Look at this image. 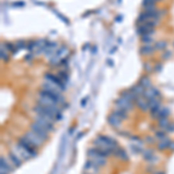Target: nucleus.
I'll return each instance as SVG.
<instances>
[{
    "instance_id": "nucleus-28",
    "label": "nucleus",
    "mask_w": 174,
    "mask_h": 174,
    "mask_svg": "<svg viewBox=\"0 0 174 174\" xmlns=\"http://www.w3.org/2000/svg\"><path fill=\"white\" fill-rule=\"evenodd\" d=\"M57 76L59 77V79L66 85V83H67V80H69V76H67V73H66L65 71H59Z\"/></svg>"
},
{
    "instance_id": "nucleus-19",
    "label": "nucleus",
    "mask_w": 174,
    "mask_h": 174,
    "mask_svg": "<svg viewBox=\"0 0 174 174\" xmlns=\"http://www.w3.org/2000/svg\"><path fill=\"white\" fill-rule=\"evenodd\" d=\"M0 56H1V60H4V62H8V59H10V51H8L7 48L5 46V43H1Z\"/></svg>"
},
{
    "instance_id": "nucleus-14",
    "label": "nucleus",
    "mask_w": 174,
    "mask_h": 174,
    "mask_svg": "<svg viewBox=\"0 0 174 174\" xmlns=\"http://www.w3.org/2000/svg\"><path fill=\"white\" fill-rule=\"evenodd\" d=\"M8 159L11 160L12 165H13L14 167H20V166H21L22 159H21V158H19V157H18L15 153L13 152V151L8 153Z\"/></svg>"
},
{
    "instance_id": "nucleus-12",
    "label": "nucleus",
    "mask_w": 174,
    "mask_h": 174,
    "mask_svg": "<svg viewBox=\"0 0 174 174\" xmlns=\"http://www.w3.org/2000/svg\"><path fill=\"white\" fill-rule=\"evenodd\" d=\"M143 158H144L146 161H149L150 164H154L157 161V158H156V156H154V152H153L152 150H150V149L143 150Z\"/></svg>"
},
{
    "instance_id": "nucleus-20",
    "label": "nucleus",
    "mask_w": 174,
    "mask_h": 174,
    "mask_svg": "<svg viewBox=\"0 0 174 174\" xmlns=\"http://www.w3.org/2000/svg\"><path fill=\"white\" fill-rule=\"evenodd\" d=\"M170 120L168 117H161V119H158V127L163 130H167V128L170 127Z\"/></svg>"
},
{
    "instance_id": "nucleus-37",
    "label": "nucleus",
    "mask_w": 174,
    "mask_h": 174,
    "mask_svg": "<svg viewBox=\"0 0 174 174\" xmlns=\"http://www.w3.org/2000/svg\"><path fill=\"white\" fill-rule=\"evenodd\" d=\"M168 149H171L172 151H174V142H171V144H170V147Z\"/></svg>"
},
{
    "instance_id": "nucleus-36",
    "label": "nucleus",
    "mask_w": 174,
    "mask_h": 174,
    "mask_svg": "<svg viewBox=\"0 0 174 174\" xmlns=\"http://www.w3.org/2000/svg\"><path fill=\"white\" fill-rule=\"evenodd\" d=\"M170 56H172V52H171V51H167V50H165V58H168Z\"/></svg>"
},
{
    "instance_id": "nucleus-29",
    "label": "nucleus",
    "mask_w": 174,
    "mask_h": 174,
    "mask_svg": "<svg viewBox=\"0 0 174 174\" xmlns=\"http://www.w3.org/2000/svg\"><path fill=\"white\" fill-rule=\"evenodd\" d=\"M154 137H157V138H159V139H164V138H166L167 137V135H166V130H158L154 132Z\"/></svg>"
},
{
    "instance_id": "nucleus-23",
    "label": "nucleus",
    "mask_w": 174,
    "mask_h": 174,
    "mask_svg": "<svg viewBox=\"0 0 174 174\" xmlns=\"http://www.w3.org/2000/svg\"><path fill=\"white\" fill-rule=\"evenodd\" d=\"M0 165H1V174H7L8 172H10L11 167H10V165H8V163H7V160H6L4 157H1Z\"/></svg>"
},
{
    "instance_id": "nucleus-18",
    "label": "nucleus",
    "mask_w": 174,
    "mask_h": 174,
    "mask_svg": "<svg viewBox=\"0 0 174 174\" xmlns=\"http://www.w3.org/2000/svg\"><path fill=\"white\" fill-rule=\"evenodd\" d=\"M114 156L117 157V158L121 159V160H127V159H128V154H127V152H125V150L121 149L120 146L114 151Z\"/></svg>"
},
{
    "instance_id": "nucleus-10",
    "label": "nucleus",
    "mask_w": 174,
    "mask_h": 174,
    "mask_svg": "<svg viewBox=\"0 0 174 174\" xmlns=\"http://www.w3.org/2000/svg\"><path fill=\"white\" fill-rule=\"evenodd\" d=\"M143 97L146 99V100H150V99H152V98H159V97H160V93H159V91H158L156 87L151 86L145 89Z\"/></svg>"
},
{
    "instance_id": "nucleus-13",
    "label": "nucleus",
    "mask_w": 174,
    "mask_h": 174,
    "mask_svg": "<svg viewBox=\"0 0 174 174\" xmlns=\"http://www.w3.org/2000/svg\"><path fill=\"white\" fill-rule=\"evenodd\" d=\"M136 105H137V107L141 109V110H144V111L150 110L149 101L144 98V97H139V98L137 99V100H136Z\"/></svg>"
},
{
    "instance_id": "nucleus-2",
    "label": "nucleus",
    "mask_w": 174,
    "mask_h": 174,
    "mask_svg": "<svg viewBox=\"0 0 174 174\" xmlns=\"http://www.w3.org/2000/svg\"><path fill=\"white\" fill-rule=\"evenodd\" d=\"M13 152L15 153L19 158H21L22 160H28V159L35 157L33 153L29 152L24 146H22L20 143H16V144L13 146Z\"/></svg>"
},
{
    "instance_id": "nucleus-41",
    "label": "nucleus",
    "mask_w": 174,
    "mask_h": 174,
    "mask_svg": "<svg viewBox=\"0 0 174 174\" xmlns=\"http://www.w3.org/2000/svg\"><path fill=\"white\" fill-rule=\"evenodd\" d=\"M160 67H161V65H157L156 66V71H160Z\"/></svg>"
},
{
    "instance_id": "nucleus-39",
    "label": "nucleus",
    "mask_w": 174,
    "mask_h": 174,
    "mask_svg": "<svg viewBox=\"0 0 174 174\" xmlns=\"http://www.w3.org/2000/svg\"><path fill=\"white\" fill-rule=\"evenodd\" d=\"M152 174H165V173H164L163 171H154Z\"/></svg>"
},
{
    "instance_id": "nucleus-6",
    "label": "nucleus",
    "mask_w": 174,
    "mask_h": 174,
    "mask_svg": "<svg viewBox=\"0 0 174 174\" xmlns=\"http://www.w3.org/2000/svg\"><path fill=\"white\" fill-rule=\"evenodd\" d=\"M137 34L144 36V35H154V27H152L150 23H137Z\"/></svg>"
},
{
    "instance_id": "nucleus-22",
    "label": "nucleus",
    "mask_w": 174,
    "mask_h": 174,
    "mask_svg": "<svg viewBox=\"0 0 174 174\" xmlns=\"http://www.w3.org/2000/svg\"><path fill=\"white\" fill-rule=\"evenodd\" d=\"M131 91L137 95V97H141V95H143L144 94V92H145V87L144 86H142L141 84H138V85H136V86H133V87H131L130 88Z\"/></svg>"
},
{
    "instance_id": "nucleus-35",
    "label": "nucleus",
    "mask_w": 174,
    "mask_h": 174,
    "mask_svg": "<svg viewBox=\"0 0 174 174\" xmlns=\"http://www.w3.org/2000/svg\"><path fill=\"white\" fill-rule=\"evenodd\" d=\"M166 131H172V132H174V123H173V124L171 123V124H170V127L167 128V130H166Z\"/></svg>"
},
{
    "instance_id": "nucleus-8",
    "label": "nucleus",
    "mask_w": 174,
    "mask_h": 174,
    "mask_svg": "<svg viewBox=\"0 0 174 174\" xmlns=\"http://www.w3.org/2000/svg\"><path fill=\"white\" fill-rule=\"evenodd\" d=\"M84 173L87 174H100V166L97 164L92 163L91 160H88L85 165H84Z\"/></svg>"
},
{
    "instance_id": "nucleus-7",
    "label": "nucleus",
    "mask_w": 174,
    "mask_h": 174,
    "mask_svg": "<svg viewBox=\"0 0 174 174\" xmlns=\"http://www.w3.org/2000/svg\"><path fill=\"white\" fill-rule=\"evenodd\" d=\"M34 120H35V122H36L37 124H40L41 127L45 128L48 131H51L54 129V121L49 120V119H45V117L40 116V115H35Z\"/></svg>"
},
{
    "instance_id": "nucleus-38",
    "label": "nucleus",
    "mask_w": 174,
    "mask_h": 174,
    "mask_svg": "<svg viewBox=\"0 0 174 174\" xmlns=\"http://www.w3.org/2000/svg\"><path fill=\"white\" fill-rule=\"evenodd\" d=\"M146 142H149V143H153V137H146Z\"/></svg>"
},
{
    "instance_id": "nucleus-17",
    "label": "nucleus",
    "mask_w": 174,
    "mask_h": 174,
    "mask_svg": "<svg viewBox=\"0 0 174 174\" xmlns=\"http://www.w3.org/2000/svg\"><path fill=\"white\" fill-rule=\"evenodd\" d=\"M114 113L120 117L121 120H125V119L128 117V111H127L125 109L121 108V107H117V106H115Z\"/></svg>"
},
{
    "instance_id": "nucleus-30",
    "label": "nucleus",
    "mask_w": 174,
    "mask_h": 174,
    "mask_svg": "<svg viewBox=\"0 0 174 174\" xmlns=\"http://www.w3.org/2000/svg\"><path fill=\"white\" fill-rule=\"evenodd\" d=\"M166 46H167V43H166L165 41H159L158 43L156 44V49H158V50H163V51H165Z\"/></svg>"
},
{
    "instance_id": "nucleus-1",
    "label": "nucleus",
    "mask_w": 174,
    "mask_h": 174,
    "mask_svg": "<svg viewBox=\"0 0 174 174\" xmlns=\"http://www.w3.org/2000/svg\"><path fill=\"white\" fill-rule=\"evenodd\" d=\"M87 156H88V159L92 161V163L97 164L98 166H105L107 164V157L99 150L98 147H92L87 151Z\"/></svg>"
},
{
    "instance_id": "nucleus-26",
    "label": "nucleus",
    "mask_w": 174,
    "mask_h": 174,
    "mask_svg": "<svg viewBox=\"0 0 174 174\" xmlns=\"http://www.w3.org/2000/svg\"><path fill=\"white\" fill-rule=\"evenodd\" d=\"M5 46L7 48V50H8L11 54H16V52L19 51L14 43H5Z\"/></svg>"
},
{
    "instance_id": "nucleus-9",
    "label": "nucleus",
    "mask_w": 174,
    "mask_h": 174,
    "mask_svg": "<svg viewBox=\"0 0 174 174\" xmlns=\"http://www.w3.org/2000/svg\"><path fill=\"white\" fill-rule=\"evenodd\" d=\"M115 106L121 107V108L125 109L127 111H129V110H131V109L133 108V102H131L129 100H127V99L121 97V98H119L115 101Z\"/></svg>"
},
{
    "instance_id": "nucleus-33",
    "label": "nucleus",
    "mask_w": 174,
    "mask_h": 174,
    "mask_svg": "<svg viewBox=\"0 0 174 174\" xmlns=\"http://www.w3.org/2000/svg\"><path fill=\"white\" fill-rule=\"evenodd\" d=\"M55 14H56V15H57L59 19H62V20L65 22V23H67V20H66V19L64 18V16H63V15H62V14H59V13H57V12H55Z\"/></svg>"
},
{
    "instance_id": "nucleus-21",
    "label": "nucleus",
    "mask_w": 174,
    "mask_h": 174,
    "mask_svg": "<svg viewBox=\"0 0 174 174\" xmlns=\"http://www.w3.org/2000/svg\"><path fill=\"white\" fill-rule=\"evenodd\" d=\"M170 144H171V141L166 137V138H164V139H160L159 143H157V147H158L159 150H166V149L170 147Z\"/></svg>"
},
{
    "instance_id": "nucleus-15",
    "label": "nucleus",
    "mask_w": 174,
    "mask_h": 174,
    "mask_svg": "<svg viewBox=\"0 0 174 174\" xmlns=\"http://www.w3.org/2000/svg\"><path fill=\"white\" fill-rule=\"evenodd\" d=\"M121 97L124 99H127V100H129V101H131V102H133V101H136L137 99L139 98V97H137L131 89H129V91H123L122 92V94H121Z\"/></svg>"
},
{
    "instance_id": "nucleus-16",
    "label": "nucleus",
    "mask_w": 174,
    "mask_h": 174,
    "mask_svg": "<svg viewBox=\"0 0 174 174\" xmlns=\"http://www.w3.org/2000/svg\"><path fill=\"white\" fill-rule=\"evenodd\" d=\"M156 50V46L153 44H143L141 46V54L151 55Z\"/></svg>"
},
{
    "instance_id": "nucleus-11",
    "label": "nucleus",
    "mask_w": 174,
    "mask_h": 174,
    "mask_svg": "<svg viewBox=\"0 0 174 174\" xmlns=\"http://www.w3.org/2000/svg\"><path fill=\"white\" fill-rule=\"evenodd\" d=\"M121 122H122V120H121L120 117L113 111L111 114H109L108 115V123L113 127V128H115V129H117V128H120L121 127Z\"/></svg>"
},
{
    "instance_id": "nucleus-5",
    "label": "nucleus",
    "mask_w": 174,
    "mask_h": 174,
    "mask_svg": "<svg viewBox=\"0 0 174 174\" xmlns=\"http://www.w3.org/2000/svg\"><path fill=\"white\" fill-rule=\"evenodd\" d=\"M24 137L27 138V141L29 142L35 149L40 147V146L44 143L43 139H42L41 137H38V136H37L35 132H33L32 130L28 131V132H26V133H24Z\"/></svg>"
},
{
    "instance_id": "nucleus-32",
    "label": "nucleus",
    "mask_w": 174,
    "mask_h": 174,
    "mask_svg": "<svg viewBox=\"0 0 174 174\" xmlns=\"http://www.w3.org/2000/svg\"><path fill=\"white\" fill-rule=\"evenodd\" d=\"M33 58H34L33 52H29V55H27V56H26V60H27V62H30Z\"/></svg>"
},
{
    "instance_id": "nucleus-27",
    "label": "nucleus",
    "mask_w": 174,
    "mask_h": 174,
    "mask_svg": "<svg viewBox=\"0 0 174 174\" xmlns=\"http://www.w3.org/2000/svg\"><path fill=\"white\" fill-rule=\"evenodd\" d=\"M139 84H141L142 86L145 87V88L151 87V81H150V79H149L147 77H143L141 79V81H139Z\"/></svg>"
},
{
    "instance_id": "nucleus-42",
    "label": "nucleus",
    "mask_w": 174,
    "mask_h": 174,
    "mask_svg": "<svg viewBox=\"0 0 174 174\" xmlns=\"http://www.w3.org/2000/svg\"><path fill=\"white\" fill-rule=\"evenodd\" d=\"M154 1H156V2H157V1H160V0H154Z\"/></svg>"
},
{
    "instance_id": "nucleus-43",
    "label": "nucleus",
    "mask_w": 174,
    "mask_h": 174,
    "mask_svg": "<svg viewBox=\"0 0 174 174\" xmlns=\"http://www.w3.org/2000/svg\"><path fill=\"white\" fill-rule=\"evenodd\" d=\"M84 174H87V173H84Z\"/></svg>"
},
{
    "instance_id": "nucleus-40",
    "label": "nucleus",
    "mask_w": 174,
    "mask_h": 174,
    "mask_svg": "<svg viewBox=\"0 0 174 174\" xmlns=\"http://www.w3.org/2000/svg\"><path fill=\"white\" fill-rule=\"evenodd\" d=\"M145 67H146V71H151V67H150V65L145 64Z\"/></svg>"
},
{
    "instance_id": "nucleus-31",
    "label": "nucleus",
    "mask_w": 174,
    "mask_h": 174,
    "mask_svg": "<svg viewBox=\"0 0 174 174\" xmlns=\"http://www.w3.org/2000/svg\"><path fill=\"white\" fill-rule=\"evenodd\" d=\"M15 46L18 48V50H23L24 48L27 49V44H26L24 41H18V42L15 43Z\"/></svg>"
},
{
    "instance_id": "nucleus-25",
    "label": "nucleus",
    "mask_w": 174,
    "mask_h": 174,
    "mask_svg": "<svg viewBox=\"0 0 174 174\" xmlns=\"http://www.w3.org/2000/svg\"><path fill=\"white\" fill-rule=\"evenodd\" d=\"M170 115V109L166 108V107H161L159 114H158V117L157 119H161V117H168Z\"/></svg>"
},
{
    "instance_id": "nucleus-34",
    "label": "nucleus",
    "mask_w": 174,
    "mask_h": 174,
    "mask_svg": "<svg viewBox=\"0 0 174 174\" xmlns=\"http://www.w3.org/2000/svg\"><path fill=\"white\" fill-rule=\"evenodd\" d=\"M14 6H15V7H22V6H24V2H22V1H20V2H15Z\"/></svg>"
},
{
    "instance_id": "nucleus-24",
    "label": "nucleus",
    "mask_w": 174,
    "mask_h": 174,
    "mask_svg": "<svg viewBox=\"0 0 174 174\" xmlns=\"http://www.w3.org/2000/svg\"><path fill=\"white\" fill-rule=\"evenodd\" d=\"M154 35H144V36H141L142 37V43L143 44H153V38Z\"/></svg>"
},
{
    "instance_id": "nucleus-4",
    "label": "nucleus",
    "mask_w": 174,
    "mask_h": 174,
    "mask_svg": "<svg viewBox=\"0 0 174 174\" xmlns=\"http://www.w3.org/2000/svg\"><path fill=\"white\" fill-rule=\"evenodd\" d=\"M30 130L33 131V132H35L38 137H41L44 142L49 138V132H50V131H48L45 128L41 127V125H40V124H37L36 122H34V123L30 124Z\"/></svg>"
},
{
    "instance_id": "nucleus-3",
    "label": "nucleus",
    "mask_w": 174,
    "mask_h": 174,
    "mask_svg": "<svg viewBox=\"0 0 174 174\" xmlns=\"http://www.w3.org/2000/svg\"><path fill=\"white\" fill-rule=\"evenodd\" d=\"M34 111H35L36 115L43 116V117H45V119H49V120L54 121V122L57 120V119H56V115H55L50 109L45 108V107H43V106L40 105V103H37V105L34 107Z\"/></svg>"
}]
</instances>
